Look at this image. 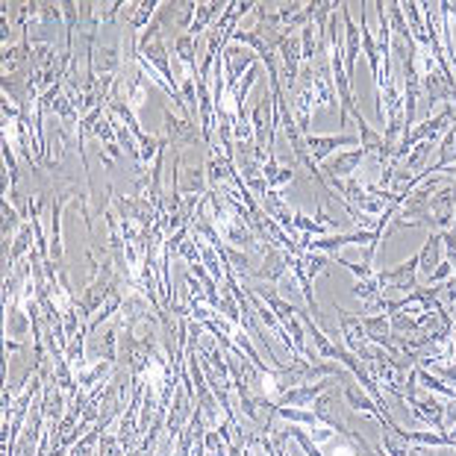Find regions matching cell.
Instances as JSON below:
<instances>
[{"label":"cell","mask_w":456,"mask_h":456,"mask_svg":"<svg viewBox=\"0 0 456 456\" xmlns=\"http://www.w3.org/2000/svg\"><path fill=\"white\" fill-rule=\"evenodd\" d=\"M335 312H339V324H342V335L348 339V348L356 356H363V359H368V363H371L374 353L368 348V333H365L363 318H356V315H350V312H345L339 303H335Z\"/></svg>","instance_id":"6da1fadb"},{"label":"cell","mask_w":456,"mask_h":456,"mask_svg":"<svg viewBox=\"0 0 456 456\" xmlns=\"http://www.w3.org/2000/svg\"><path fill=\"white\" fill-rule=\"evenodd\" d=\"M415 271H418V253L410 256L406 262H400L397 268H389V271L377 274V283H380V289L410 292V289H415Z\"/></svg>","instance_id":"7a4b0ae2"},{"label":"cell","mask_w":456,"mask_h":456,"mask_svg":"<svg viewBox=\"0 0 456 456\" xmlns=\"http://www.w3.org/2000/svg\"><path fill=\"white\" fill-rule=\"evenodd\" d=\"M224 74H227V88H233L238 83V77H242V71L245 68H253V54L248 51V47L242 44L238 47L235 41L224 47Z\"/></svg>","instance_id":"3957f363"},{"label":"cell","mask_w":456,"mask_h":456,"mask_svg":"<svg viewBox=\"0 0 456 456\" xmlns=\"http://www.w3.org/2000/svg\"><path fill=\"white\" fill-rule=\"evenodd\" d=\"M289 268H292V256L271 248V250L265 253V259H262V268H259V271H250V274H253L256 280H283Z\"/></svg>","instance_id":"277c9868"},{"label":"cell","mask_w":456,"mask_h":456,"mask_svg":"<svg viewBox=\"0 0 456 456\" xmlns=\"http://www.w3.org/2000/svg\"><path fill=\"white\" fill-rule=\"evenodd\" d=\"M165 130L171 138L174 148H186V145H198V127L191 121H180L171 112H165Z\"/></svg>","instance_id":"5b68a950"},{"label":"cell","mask_w":456,"mask_h":456,"mask_svg":"<svg viewBox=\"0 0 456 456\" xmlns=\"http://www.w3.org/2000/svg\"><path fill=\"white\" fill-rule=\"evenodd\" d=\"M342 145H356V136H309L306 138V151H312L315 162L327 159L335 148H342Z\"/></svg>","instance_id":"8992f818"},{"label":"cell","mask_w":456,"mask_h":456,"mask_svg":"<svg viewBox=\"0 0 456 456\" xmlns=\"http://www.w3.org/2000/svg\"><path fill=\"white\" fill-rule=\"evenodd\" d=\"M439 250H442V235H430L424 242V248H421V253H418V271H421V277L427 283H430V277H433V271L442 265Z\"/></svg>","instance_id":"52a82bcc"},{"label":"cell","mask_w":456,"mask_h":456,"mask_svg":"<svg viewBox=\"0 0 456 456\" xmlns=\"http://www.w3.org/2000/svg\"><path fill=\"white\" fill-rule=\"evenodd\" d=\"M453 209H456V188H442L433 198V224L447 227L453 221Z\"/></svg>","instance_id":"ba28073f"},{"label":"cell","mask_w":456,"mask_h":456,"mask_svg":"<svg viewBox=\"0 0 456 456\" xmlns=\"http://www.w3.org/2000/svg\"><path fill=\"white\" fill-rule=\"evenodd\" d=\"M321 392H327V382H303L300 389H289L283 397H280V406H292V410H298V406H306L309 400H315Z\"/></svg>","instance_id":"9c48e42d"},{"label":"cell","mask_w":456,"mask_h":456,"mask_svg":"<svg viewBox=\"0 0 456 456\" xmlns=\"http://www.w3.org/2000/svg\"><path fill=\"white\" fill-rule=\"evenodd\" d=\"M363 156H365L363 148H356V151H350V153H339L335 159H330V162L324 165V171H327L330 177H348V174L356 171V165L363 162Z\"/></svg>","instance_id":"30bf717a"},{"label":"cell","mask_w":456,"mask_h":456,"mask_svg":"<svg viewBox=\"0 0 456 456\" xmlns=\"http://www.w3.org/2000/svg\"><path fill=\"white\" fill-rule=\"evenodd\" d=\"M280 54H283V65H285V80L295 83V77H298V62L303 59L298 39L283 36V41H280Z\"/></svg>","instance_id":"8fae6325"},{"label":"cell","mask_w":456,"mask_h":456,"mask_svg":"<svg viewBox=\"0 0 456 456\" xmlns=\"http://www.w3.org/2000/svg\"><path fill=\"white\" fill-rule=\"evenodd\" d=\"M177 191L183 198H188V195H198V198H203L206 195V180H203V171L195 165V168H186L183 171V180H177Z\"/></svg>","instance_id":"7c38bea8"},{"label":"cell","mask_w":456,"mask_h":456,"mask_svg":"<svg viewBox=\"0 0 456 456\" xmlns=\"http://www.w3.org/2000/svg\"><path fill=\"white\" fill-rule=\"evenodd\" d=\"M224 9H227V4H198V12H195V21H191V27H188V36L198 39L215 15H224Z\"/></svg>","instance_id":"4fadbf2b"},{"label":"cell","mask_w":456,"mask_h":456,"mask_svg":"<svg viewBox=\"0 0 456 456\" xmlns=\"http://www.w3.org/2000/svg\"><path fill=\"white\" fill-rule=\"evenodd\" d=\"M174 51H177V56H180V62L188 68V74L191 77H201L198 74V59H195V39H191L188 33H183V36H177L174 39Z\"/></svg>","instance_id":"5bb4252c"},{"label":"cell","mask_w":456,"mask_h":456,"mask_svg":"<svg viewBox=\"0 0 456 456\" xmlns=\"http://www.w3.org/2000/svg\"><path fill=\"white\" fill-rule=\"evenodd\" d=\"M68 198H71V195H59L56 203H54V215H51V221H54V224H51V230H54V233H51V235H54V238H51V256H54V259L62 256V221H59V218H62V206L68 203Z\"/></svg>","instance_id":"9a60e30c"},{"label":"cell","mask_w":456,"mask_h":456,"mask_svg":"<svg viewBox=\"0 0 456 456\" xmlns=\"http://www.w3.org/2000/svg\"><path fill=\"white\" fill-rule=\"evenodd\" d=\"M33 221H24L21 224V230H18V235H15V242H12V250H9V265H15V262L30 250V242H33Z\"/></svg>","instance_id":"2e32d148"},{"label":"cell","mask_w":456,"mask_h":456,"mask_svg":"<svg viewBox=\"0 0 456 456\" xmlns=\"http://www.w3.org/2000/svg\"><path fill=\"white\" fill-rule=\"evenodd\" d=\"M83 335H86V327L74 335V339H71L68 342V350H65V363L71 365V368H74V371H83V356H86V342H83Z\"/></svg>","instance_id":"e0dca14e"},{"label":"cell","mask_w":456,"mask_h":456,"mask_svg":"<svg viewBox=\"0 0 456 456\" xmlns=\"http://www.w3.org/2000/svg\"><path fill=\"white\" fill-rule=\"evenodd\" d=\"M312 101H315V91L309 86L295 98V112H298V130H309V115H312Z\"/></svg>","instance_id":"ac0fdd59"},{"label":"cell","mask_w":456,"mask_h":456,"mask_svg":"<svg viewBox=\"0 0 456 456\" xmlns=\"http://www.w3.org/2000/svg\"><path fill=\"white\" fill-rule=\"evenodd\" d=\"M342 15H345V27H348V71H353V62H356V54H359V36H363V33L356 30L348 6H342Z\"/></svg>","instance_id":"d6986e66"},{"label":"cell","mask_w":456,"mask_h":456,"mask_svg":"<svg viewBox=\"0 0 456 456\" xmlns=\"http://www.w3.org/2000/svg\"><path fill=\"white\" fill-rule=\"evenodd\" d=\"M109 365H112V363H103V359H101V363L94 365V368H88V371H80V377H77L80 389H88V386H94V382H98V386H101V382H106Z\"/></svg>","instance_id":"ffe728a7"},{"label":"cell","mask_w":456,"mask_h":456,"mask_svg":"<svg viewBox=\"0 0 456 456\" xmlns=\"http://www.w3.org/2000/svg\"><path fill=\"white\" fill-rule=\"evenodd\" d=\"M348 400L353 403V410L368 412V415H377V418L382 421V412L377 410V403H374L371 397H365V395H359V389H356V386H348Z\"/></svg>","instance_id":"44dd1931"},{"label":"cell","mask_w":456,"mask_h":456,"mask_svg":"<svg viewBox=\"0 0 456 456\" xmlns=\"http://www.w3.org/2000/svg\"><path fill=\"white\" fill-rule=\"evenodd\" d=\"M101 436H103V430H98V427L88 430V433H86L74 447H71V456H91V453H94V445H101Z\"/></svg>","instance_id":"7402d4cb"},{"label":"cell","mask_w":456,"mask_h":456,"mask_svg":"<svg viewBox=\"0 0 456 456\" xmlns=\"http://www.w3.org/2000/svg\"><path fill=\"white\" fill-rule=\"evenodd\" d=\"M418 377H421V382L430 389V392H439V395H445V397H456V389H450V386H445L442 380H436L433 374H427V371H418Z\"/></svg>","instance_id":"603a6c76"},{"label":"cell","mask_w":456,"mask_h":456,"mask_svg":"<svg viewBox=\"0 0 456 456\" xmlns=\"http://www.w3.org/2000/svg\"><path fill=\"white\" fill-rule=\"evenodd\" d=\"M395 433V430H392ZM392 433H382V447H386L389 456H410V450H406V442L403 439H395Z\"/></svg>","instance_id":"cb8c5ba5"},{"label":"cell","mask_w":456,"mask_h":456,"mask_svg":"<svg viewBox=\"0 0 456 456\" xmlns=\"http://www.w3.org/2000/svg\"><path fill=\"white\" fill-rule=\"evenodd\" d=\"M6 330L15 335V339H21V335L24 333H27V321H24V315H21V312L18 309H12L9 312V321H6Z\"/></svg>","instance_id":"d4e9b609"},{"label":"cell","mask_w":456,"mask_h":456,"mask_svg":"<svg viewBox=\"0 0 456 456\" xmlns=\"http://www.w3.org/2000/svg\"><path fill=\"white\" fill-rule=\"evenodd\" d=\"M124 447L118 442V436H101V453L98 456H121Z\"/></svg>","instance_id":"484cf974"},{"label":"cell","mask_w":456,"mask_h":456,"mask_svg":"<svg viewBox=\"0 0 456 456\" xmlns=\"http://www.w3.org/2000/svg\"><path fill=\"white\" fill-rule=\"evenodd\" d=\"M115 330H109L106 335H103V342H101V356H103V363H115Z\"/></svg>","instance_id":"4316f807"},{"label":"cell","mask_w":456,"mask_h":456,"mask_svg":"<svg viewBox=\"0 0 456 456\" xmlns=\"http://www.w3.org/2000/svg\"><path fill=\"white\" fill-rule=\"evenodd\" d=\"M439 298H442L445 303H450V306L456 303V274H453L450 280H445V283L439 285Z\"/></svg>","instance_id":"83f0119b"},{"label":"cell","mask_w":456,"mask_h":456,"mask_svg":"<svg viewBox=\"0 0 456 456\" xmlns=\"http://www.w3.org/2000/svg\"><path fill=\"white\" fill-rule=\"evenodd\" d=\"M15 230H21V227H18V212H15L9 203H4V235L15 233Z\"/></svg>","instance_id":"f1b7e54d"},{"label":"cell","mask_w":456,"mask_h":456,"mask_svg":"<svg viewBox=\"0 0 456 456\" xmlns=\"http://www.w3.org/2000/svg\"><path fill=\"white\" fill-rule=\"evenodd\" d=\"M442 242L447 245V262L456 268V235L453 233H442Z\"/></svg>","instance_id":"f546056e"},{"label":"cell","mask_w":456,"mask_h":456,"mask_svg":"<svg viewBox=\"0 0 456 456\" xmlns=\"http://www.w3.org/2000/svg\"><path fill=\"white\" fill-rule=\"evenodd\" d=\"M280 456H289V453H283V450H280Z\"/></svg>","instance_id":"4dcf8cb0"}]
</instances>
